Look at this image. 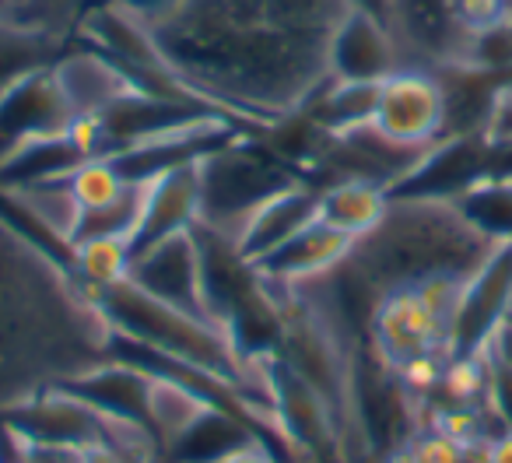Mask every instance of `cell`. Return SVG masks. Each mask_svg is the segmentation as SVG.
Instances as JSON below:
<instances>
[{
  "instance_id": "cell-1",
  "label": "cell",
  "mask_w": 512,
  "mask_h": 463,
  "mask_svg": "<svg viewBox=\"0 0 512 463\" xmlns=\"http://www.w3.org/2000/svg\"><path fill=\"white\" fill-rule=\"evenodd\" d=\"M151 36L204 106L256 134L302 113L330 81L327 36L288 32L239 0H183Z\"/></svg>"
},
{
  "instance_id": "cell-2",
  "label": "cell",
  "mask_w": 512,
  "mask_h": 463,
  "mask_svg": "<svg viewBox=\"0 0 512 463\" xmlns=\"http://www.w3.org/2000/svg\"><path fill=\"white\" fill-rule=\"evenodd\" d=\"M113 344L92 288L0 218V421L113 362Z\"/></svg>"
},
{
  "instance_id": "cell-3",
  "label": "cell",
  "mask_w": 512,
  "mask_h": 463,
  "mask_svg": "<svg viewBox=\"0 0 512 463\" xmlns=\"http://www.w3.org/2000/svg\"><path fill=\"white\" fill-rule=\"evenodd\" d=\"M299 179L271 144L256 141L253 130H246L200 158V221L232 239L267 197Z\"/></svg>"
},
{
  "instance_id": "cell-4",
  "label": "cell",
  "mask_w": 512,
  "mask_h": 463,
  "mask_svg": "<svg viewBox=\"0 0 512 463\" xmlns=\"http://www.w3.org/2000/svg\"><path fill=\"white\" fill-rule=\"evenodd\" d=\"M372 127L407 148H432L446 137V88L432 67H397L379 81Z\"/></svg>"
},
{
  "instance_id": "cell-5",
  "label": "cell",
  "mask_w": 512,
  "mask_h": 463,
  "mask_svg": "<svg viewBox=\"0 0 512 463\" xmlns=\"http://www.w3.org/2000/svg\"><path fill=\"white\" fill-rule=\"evenodd\" d=\"M71 127L74 113L53 67L25 74L0 95V165L11 162L29 144L67 134Z\"/></svg>"
},
{
  "instance_id": "cell-6",
  "label": "cell",
  "mask_w": 512,
  "mask_h": 463,
  "mask_svg": "<svg viewBox=\"0 0 512 463\" xmlns=\"http://www.w3.org/2000/svg\"><path fill=\"white\" fill-rule=\"evenodd\" d=\"M449 323L421 299L418 288L390 292L376 306L369 327V344L386 365L400 369L421 355H453L449 351Z\"/></svg>"
},
{
  "instance_id": "cell-7",
  "label": "cell",
  "mask_w": 512,
  "mask_h": 463,
  "mask_svg": "<svg viewBox=\"0 0 512 463\" xmlns=\"http://www.w3.org/2000/svg\"><path fill=\"white\" fill-rule=\"evenodd\" d=\"M130 281H134L137 288H144L148 295H155V299L169 302V306L207 316L204 285H200L197 225L162 239V243L148 246L144 253H137ZM207 320H211V316H207Z\"/></svg>"
},
{
  "instance_id": "cell-8",
  "label": "cell",
  "mask_w": 512,
  "mask_h": 463,
  "mask_svg": "<svg viewBox=\"0 0 512 463\" xmlns=\"http://www.w3.org/2000/svg\"><path fill=\"white\" fill-rule=\"evenodd\" d=\"M393 36L404 67H453L463 60L467 36L456 25L453 0H393Z\"/></svg>"
},
{
  "instance_id": "cell-9",
  "label": "cell",
  "mask_w": 512,
  "mask_h": 463,
  "mask_svg": "<svg viewBox=\"0 0 512 463\" xmlns=\"http://www.w3.org/2000/svg\"><path fill=\"white\" fill-rule=\"evenodd\" d=\"M491 172V151L481 137H442L397 183L390 197L456 200Z\"/></svg>"
},
{
  "instance_id": "cell-10",
  "label": "cell",
  "mask_w": 512,
  "mask_h": 463,
  "mask_svg": "<svg viewBox=\"0 0 512 463\" xmlns=\"http://www.w3.org/2000/svg\"><path fill=\"white\" fill-rule=\"evenodd\" d=\"M512 309V243H502L495 257L467 281L460 313L453 320V341L449 351L453 355H474L488 344L498 323L509 316Z\"/></svg>"
},
{
  "instance_id": "cell-11",
  "label": "cell",
  "mask_w": 512,
  "mask_h": 463,
  "mask_svg": "<svg viewBox=\"0 0 512 463\" xmlns=\"http://www.w3.org/2000/svg\"><path fill=\"white\" fill-rule=\"evenodd\" d=\"M327 64L334 81H372V85H379L397 67H404V53H400V43L390 25H383L372 15H362V11H348L330 36Z\"/></svg>"
},
{
  "instance_id": "cell-12",
  "label": "cell",
  "mask_w": 512,
  "mask_h": 463,
  "mask_svg": "<svg viewBox=\"0 0 512 463\" xmlns=\"http://www.w3.org/2000/svg\"><path fill=\"white\" fill-rule=\"evenodd\" d=\"M200 221V158L165 169L144 183L141 218L134 228V257Z\"/></svg>"
},
{
  "instance_id": "cell-13",
  "label": "cell",
  "mask_w": 512,
  "mask_h": 463,
  "mask_svg": "<svg viewBox=\"0 0 512 463\" xmlns=\"http://www.w3.org/2000/svg\"><path fill=\"white\" fill-rule=\"evenodd\" d=\"M351 246H355V239L341 236V232H334V228L316 218L302 232H295L288 243H281L274 253L256 260L253 267L271 288H302L334 271L351 253Z\"/></svg>"
},
{
  "instance_id": "cell-14",
  "label": "cell",
  "mask_w": 512,
  "mask_h": 463,
  "mask_svg": "<svg viewBox=\"0 0 512 463\" xmlns=\"http://www.w3.org/2000/svg\"><path fill=\"white\" fill-rule=\"evenodd\" d=\"M316 197H320V190H316L313 183H306V179H299V183L285 186V190H278L274 197H267L232 236L235 250H239L249 264L264 260L267 253H274L281 243H288L295 232H302L309 221H316Z\"/></svg>"
},
{
  "instance_id": "cell-15",
  "label": "cell",
  "mask_w": 512,
  "mask_h": 463,
  "mask_svg": "<svg viewBox=\"0 0 512 463\" xmlns=\"http://www.w3.org/2000/svg\"><path fill=\"white\" fill-rule=\"evenodd\" d=\"M211 411H221V407H214L197 386L183 383L169 372H148V428L162 460H169V453H176L179 442Z\"/></svg>"
},
{
  "instance_id": "cell-16",
  "label": "cell",
  "mask_w": 512,
  "mask_h": 463,
  "mask_svg": "<svg viewBox=\"0 0 512 463\" xmlns=\"http://www.w3.org/2000/svg\"><path fill=\"white\" fill-rule=\"evenodd\" d=\"M64 390L78 393L85 404L99 407L109 418L148 428V372H144L141 365L113 358V362L99 365V369L88 372V376L74 379Z\"/></svg>"
},
{
  "instance_id": "cell-17",
  "label": "cell",
  "mask_w": 512,
  "mask_h": 463,
  "mask_svg": "<svg viewBox=\"0 0 512 463\" xmlns=\"http://www.w3.org/2000/svg\"><path fill=\"white\" fill-rule=\"evenodd\" d=\"M390 190L379 183H365V179H337V183L320 186L316 197V218L330 225L334 232L348 239L369 236L372 228L386 218L390 211Z\"/></svg>"
},
{
  "instance_id": "cell-18",
  "label": "cell",
  "mask_w": 512,
  "mask_h": 463,
  "mask_svg": "<svg viewBox=\"0 0 512 463\" xmlns=\"http://www.w3.org/2000/svg\"><path fill=\"white\" fill-rule=\"evenodd\" d=\"M379 85L372 81H334L330 78L313 99L306 102L302 116L320 134H348V130L369 127L376 116Z\"/></svg>"
},
{
  "instance_id": "cell-19",
  "label": "cell",
  "mask_w": 512,
  "mask_h": 463,
  "mask_svg": "<svg viewBox=\"0 0 512 463\" xmlns=\"http://www.w3.org/2000/svg\"><path fill=\"white\" fill-rule=\"evenodd\" d=\"M71 271L92 292L123 285V281H130V271H134V243H130V236L85 239V243L74 246Z\"/></svg>"
},
{
  "instance_id": "cell-20",
  "label": "cell",
  "mask_w": 512,
  "mask_h": 463,
  "mask_svg": "<svg viewBox=\"0 0 512 463\" xmlns=\"http://www.w3.org/2000/svg\"><path fill=\"white\" fill-rule=\"evenodd\" d=\"M67 186H71L74 200H78V211L92 214V211H106V207L120 204L137 183H127V179L120 176V169H116L106 155H95L67 172Z\"/></svg>"
},
{
  "instance_id": "cell-21",
  "label": "cell",
  "mask_w": 512,
  "mask_h": 463,
  "mask_svg": "<svg viewBox=\"0 0 512 463\" xmlns=\"http://www.w3.org/2000/svg\"><path fill=\"white\" fill-rule=\"evenodd\" d=\"M484 148L495 155H505L512 151V81H498L495 88V99H491V109H488V120H484L481 134Z\"/></svg>"
},
{
  "instance_id": "cell-22",
  "label": "cell",
  "mask_w": 512,
  "mask_h": 463,
  "mask_svg": "<svg viewBox=\"0 0 512 463\" xmlns=\"http://www.w3.org/2000/svg\"><path fill=\"white\" fill-rule=\"evenodd\" d=\"M453 15L463 36H477V32L512 22V0H453Z\"/></svg>"
},
{
  "instance_id": "cell-23",
  "label": "cell",
  "mask_w": 512,
  "mask_h": 463,
  "mask_svg": "<svg viewBox=\"0 0 512 463\" xmlns=\"http://www.w3.org/2000/svg\"><path fill=\"white\" fill-rule=\"evenodd\" d=\"M411 453L418 463H463L467 460V446H460L456 439H449L446 432L425 425L418 428V435L411 439Z\"/></svg>"
},
{
  "instance_id": "cell-24",
  "label": "cell",
  "mask_w": 512,
  "mask_h": 463,
  "mask_svg": "<svg viewBox=\"0 0 512 463\" xmlns=\"http://www.w3.org/2000/svg\"><path fill=\"white\" fill-rule=\"evenodd\" d=\"M484 407H488L498 428H512V369L495 362V358H488V397H484Z\"/></svg>"
},
{
  "instance_id": "cell-25",
  "label": "cell",
  "mask_w": 512,
  "mask_h": 463,
  "mask_svg": "<svg viewBox=\"0 0 512 463\" xmlns=\"http://www.w3.org/2000/svg\"><path fill=\"white\" fill-rule=\"evenodd\" d=\"M116 8L120 11H127L130 18H137L141 25H158L162 18H169L172 11L183 4V0H113Z\"/></svg>"
},
{
  "instance_id": "cell-26",
  "label": "cell",
  "mask_w": 512,
  "mask_h": 463,
  "mask_svg": "<svg viewBox=\"0 0 512 463\" xmlns=\"http://www.w3.org/2000/svg\"><path fill=\"white\" fill-rule=\"evenodd\" d=\"M218 463H281L278 456H274V446L264 439H246L239 442L235 449H228L225 456H221Z\"/></svg>"
},
{
  "instance_id": "cell-27",
  "label": "cell",
  "mask_w": 512,
  "mask_h": 463,
  "mask_svg": "<svg viewBox=\"0 0 512 463\" xmlns=\"http://www.w3.org/2000/svg\"><path fill=\"white\" fill-rule=\"evenodd\" d=\"M344 4H348V11H362V15L379 18L393 29V0H344Z\"/></svg>"
},
{
  "instance_id": "cell-28",
  "label": "cell",
  "mask_w": 512,
  "mask_h": 463,
  "mask_svg": "<svg viewBox=\"0 0 512 463\" xmlns=\"http://www.w3.org/2000/svg\"><path fill=\"white\" fill-rule=\"evenodd\" d=\"M488 463H512V428H502L488 439Z\"/></svg>"
},
{
  "instance_id": "cell-29",
  "label": "cell",
  "mask_w": 512,
  "mask_h": 463,
  "mask_svg": "<svg viewBox=\"0 0 512 463\" xmlns=\"http://www.w3.org/2000/svg\"><path fill=\"white\" fill-rule=\"evenodd\" d=\"M81 463H130V460L116 446H109V442H99V446H88L85 449V460H81Z\"/></svg>"
},
{
  "instance_id": "cell-30",
  "label": "cell",
  "mask_w": 512,
  "mask_h": 463,
  "mask_svg": "<svg viewBox=\"0 0 512 463\" xmlns=\"http://www.w3.org/2000/svg\"><path fill=\"white\" fill-rule=\"evenodd\" d=\"M376 463H418V460H414L411 442H407V446H397V449H390V453H383Z\"/></svg>"
},
{
  "instance_id": "cell-31",
  "label": "cell",
  "mask_w": 512,
  "mask_h": 463,
  "mask_svg": "<svg viewBox=\"0 0 512 463\" xmlns=\"http://www.w3.org/2000/svg\"><path fill=\"white\" fill-rule=\"evenodd\" d=\"M0 8H4V0H0Z\"/></svg>"
}]
</instances>
